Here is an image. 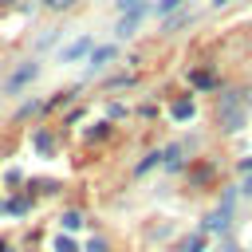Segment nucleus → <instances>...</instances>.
<instances>
[{
	"mask_svg": "<svg viewBox=\"0 0 252 252\" xmlns=\"http://www.w3.org/2000/svg\"><path fill=\"white\" fill-rule=\"evenodd\" d=\"M240 122H244L240 98H236V94H224V98H220V130H240Z\"/></svg>",
	"mask_w": 252,
	"mask_h": 252,
	"instance_id": "obj_1",
	"label": "nucleus"
},
{
	"mask_svg": "<svg viewBox=\"0 0 252 252\" xmlns=\"http://www.w3.org/2000/svg\"><path fill=\"white\" fill-rule=\"evenodd\" d=\"M35 75H39V67H35V63H24V67H16V71L4 79V91H8V94H20Z\"/></svg>",
	"mask_w": 252,
	"mask_h": 252,
	"instance_id": "obj_2",
	"label": "nucleus"
},
{
	"mask_svg": "<svg viewBox=\"0 0 252 252\" xmlns=\"http://www.w3.org/2000/svg\"><path fill=\"white\" fill-rule=\"evenodd\" d=\"M87 51H91V39H87V35H79L75 43H67V47L59 51V63H75V59H83Z\"/></svg>",
	"mask_w": 252,
	"mask_h": 252,
	"instance_id": "obj_3",
	"label": "nucleus"
},
{
	"mask_svg": "<svg viewBox=\"0 0 252 252\" xmlns=\"http://www.w3.org/2000/svg\"><path fill=\"white\" fill-rule=\"evenodd\" d=\"M114 55H118V47H110V43H106V47H94V55H91V67H87V75L102 71V67H106V63L114 59Z\"/></svg>",
	"mask_w": 252,
	"mask_h": 252,
	"instance_id": "obj_4",
	"label": "nucleus"
},
{
	"mask_svg": "<svg viewBox=\"0 0 252 252\" xmlns=\"http://www.w3.org/2000/svg\"><path fill=\"white\" fill-rule=\"evenodd\" d=\"M228 201H232V197H228ZM228 201H224V209H220V213H213V217L205 220V228H209V232H224V228H228Z\"/></svg>",
	"mask_w": 252,
	"mask_h": 252,
	"instance_id": "obj_5",
	"label": "nucleus"
},
{
	"mask_svg": "<svg viewBox=\"0 0 252 252\" xmlns=\"http://www.w3.org/2000/svg\"><path fill=\"white\" fill-rule=\"evenodd\" d=\"M138 24H142V12H126V16L118 20V28H114V32H118V35H134V28H138Z\"/></svg>",
	"mask_w": 252,
	"mask_h": 252,
	"instance_id": "obj_6",
	"label": "nucleus"
},
{
	"mask_svg": "<svg viewBox=\"0 0 252 252\" xmlns=\"http://www.w3.org/2000/svg\"><path fill=\"white\" fill-rule=\"evenodd\" d=\"M173 118H181V122L193 118V102H189V98H177V102H173Z\"/></svg>",
	"mask_w": 252,
	"mask_h": 252,
	"instance_id": "obj_7",
	"label": "nucleus"
},
{
	"mask_svg": "<svg viewBox=\"0 0 252 252\" xmlns=\"http://www.w3.org/2000/svg\"><path fill=\"white\" fill-rule=\"evenodd\" d=\"M161 158H165V165H169V169H177V165H181V146H169Z\"/></svg>",
	"mask_w": 252,
	"mask_h": 252,
	"instance_id": "obj_8",
	"label": "nucleus"
},
{
	"mask_svg": "<svg viewBox=\"0 0 252 252\" xmlns=\"http://www.w3.org/2000/svg\"><path fill=\"white\" fill-rule=\"evenodd\" d=\"M59 224H63L67 232H75V228L83 224V217H79V213H63V217H59Z\"/></svg>",
	"mask_w": 252,
	"mask_h": 252,
	"instance_id": "obj_9",
	"label": "nucleus"
},
{
	"mask_svg": "<svg viewBox=\"0 0 252 252\" xmlns=\"http://www.w3.org/2000/svg\"><path fill=\"white\" fill-rule=\"evenodd\" d=\"M201 248H205V232H197V236H189L181 244V252H201Z\"/></svg>",
	"mask_w": 252,
	"mask_h": 252,
	"instance_id": "obj_10",
	"label": "nucleus"
},
{
	"mask_svg": "<svg viewBox=\"0 0 252 252\" xmlns=\"http://www.w3.org/2000/svg\"><path fill=\"white\" fill-rule=\"evenodd\" d=\"M55 252H79V248H75V240H71V236H63V232H59V236H55Z\"/></svg>",
	"mask_w": 252,
	"mask_h": 252,
	"instance_id": "obj_11",
	"label": "nucleus"
},
{
	"mask_svg": "<svg viewBox=\"0 0 252 252\" xmlns=\"http://www.w3.org/2000/svg\"><path fill=\"white\" fill-rule=\"evenodd\" d=\"M118 4V12L126 16V12H142V0H114Z\"/></svg>",
	"mask_w": 252,
	"mask_h": 252,
	"instance_id": "obj_12",
	"label": "nucleus"
},
{
	"mask_svg": "<svg viewBox=\"0 0 252 252\" xmlns=\"http://www.w3.org/2000/svg\"><path fill=\"white\" fill-rule=\"evenodd\" d=\"M193 83H197V87H213V83H217V79H213V75H209V71H193Z\"/></svg>",
	"mask_w": 252,
	"mask_h": 252,
	"instance_id": "obj_13",
	"label": "nucleus"
},
{
	"mask_svg": "<svg viewBox=\"0 0 252 252\" xmlns=\"http://www.w3.org/2000/svg\"><path fill=\"white\" fill-rule=\"evenodd\" d=\"M185 0H158V12H173V8H181Z\"/></svg>",
	"mask_w": 252,
	"mask_h": 252,
	"instance_id": "obj_14",
	"label": "nucleus"
},
{
	"mask_svg": "<svg viewBox=\"0 0 252 252\" xmlns=\"http://www.w3.org/2000/svg\"><path fill=\"white\" fill-rule=\"evenodd\" d=\"M87 138H91V142H94V138H106V122H98L94 130H87Z\"/></svg>",
	"mask_w": 252,
	"mask_h": 252,
	"instance_id": "obj_15",
	"label": "nucleus"
},
{
	"mask_svg": "<svg viewBox=\"0 0 252 252\" xmlns=\"http://www.w3.org/2000/svg\"><path fill=\"white\" fill-rule=\"evenodd\" d=\"M87 252H106V240H102V236H94V240L87 244Z\"/></svg>",
	"mask_w": 252,
	"mask_h": 252,
	"instance_id": "obj_16",
	"label": "nucleus"
},
{
	"mask_svg": "<svg viewBox=\"0 0 252 252\" xmlns=\"http://www.w3.org/2000/svg\"><path fill=\"white\" fill-rule=\"evenodd\" d=\"M154 161H158V154H150V158H142V161H138V173H146V169H150Z\"/></svg>",
	"mask_w": 252,
	"mask_h": 252,
	"instance_id": "obj_17",
	"label": "nucleus"
},
{
	"mask_svg": "<svg viewBox=\"0 0 252 252\" xmlns=\"http://www.w3.org/2000/svg\"><path fill=\"white\" fill-rule=\"evenodd\" d=\"M67 4H75V0H47V8H67Z\"/></svg>",
	"mask_w": 252,
	"mask_h": 252,
	"instance_id": "obj_18",
	"label": "nucleus"
},
{
	"mask_svg": "<svg viewBox=\"0 0 252 252\" xmlns=\"http://www.w3.org/2000/svg\"><path fill=\"white\" fill-rule=\"evenodd\" d=\"M240 189H244V193H252V177H248V181H244V185H240Z\"/></svg>",
	"mask_w": 252,
	"mask_h": 252,
	"instance_id": "obj_19",
	"label": "nucleus"
},
{
	"mask_svg": "<svg viewBox=\"0 0 252 252\" xmlns=\"http://www.w3.org/2000/svg\"><path fill=\"white\" fill-rule=\"evenodd\" d=\"M213 4H217V8H220V4H228V0H213Z\"/></svg>",
	"mask_w": 252,
	"mask_h": 252,
	"instance_id": "obj_20",
	"label": "nucleus"
},
{
	"mask_svg": "<svg viewBox=\"0 0 252 252\" xmlns=\"http://www.w3.org/2000/svg\"><path fill=\"white\" fill-rule=\"evenodd\" d=\"M220 252H232V248H220Z\"/></svg>",
	"mask_w": 252,
	"mask_h": 252,
	"instance_id": "obj_21",
	"label": "nucleus"
}]
</instances>
